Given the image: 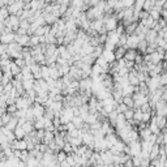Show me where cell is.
<instances>
[{
    "instance_id": "cell-1",
    "label": "cell",
    "mask_w": 167,
    "mask_h": 167,
    "mask_svg": "<svg viewBox=\"0 0 167 167\" xmlns=\"http://www.w3.org/2000/svg\"><path fill=\"white\" fill-rule=\"evenodd\" d=\"M138 55V51L137 50H132V48H128L127 52H125V56H124V60L125 62H133L135 63L136 58Z\"/></svg>"
},
{
    "instance_id": "cell-2",
    "label": "cell",
    "mask_w": 167,
    "mask_h": 167,
    "mask_svg": "<svg viewBox=\"0 0 167 167\" xmlns=\"http://www.w3.org/2000/svg\"><path fill=\"white\" fill-rule=\"evenodd\" d=\"M161 146H162V145H157V144L152 146V150H150V154H149L150 161H154V159H157V158H159V155H161Z\"/></svg>"
},
{
    "instance_id": "cell-3",
    "label": "cell",
    "mask_w": 167,
    "mask_h": 167,
    "mask_svg": "<svg viewBox=\"0 0 167 167\" xmlns=\"http://www.w3.org/2000/svg\"><path fill=\"white\" fill-rule=\"evenodd\" d=\"M127 50H128L127 47H116V50L114 51V54H115V59H116V62H119V60H123V59H124Z\"/></svg>"
},
{
    "instance_id": "cell-4",
    "label": "cell",
    "mask_w": 167,
    "mask_h": 167,
    "mask_svg": "<svg viewBox=\"0 0 167 167\" xmlns=\"http://www.w3.org/2000/svg\"><path fill=\"white\" fill-rule=\"evenodd\" d=\"M149 129L152 131V133H153V135H159V133H162V131H161V128L158 127L157 121H155V120H153V119H152V121H150V123H149Z\"/></svg>"
},
{
    "instance_id": "cell-5",
    "label": "cell",
    "mask_w": 167,
    "mask_h": 167,
    "mask_svg": "<svg viewBox=\"0 0 167 167\" xmlns=\"http://www.w3.org/2000/svg\"><path fill=\"white\" fill-rule=\"evenodd\" d=\"M15 136H16V140H25V137H26L27 135L22 127H17L15 129Z\"/></svg>"
},
{
    "instance_id": "cell-6",
    "label": "cell",
    "mask_w": 167,
    "mask_h": 167,
    "mask_svg": "<svg viewBox=\"0 0 167 167\" xmlns=\"http://www.w3.org/2000/svg\"><path fill=\"white\" fill-rule=\"evenodd\" d=\"M41 44V37H37V35H33V37H30V42H29V46L30 48H33V47H37Z\"/></svg>"
},
{
    "instance_id": "cell-7",
    "label": "cell",
    "mask_w": 167,
    "mask_h": 167,
    "mask_svg": "<svg viewBox=\"0 0 167 167\" xmlns=\"http://www.w3.org/2000/svg\"><path fill=\"white\" fill-rule=\"evenodd\" d=\"M11 73L13 74V76H17V74H20V73H22V69L20 68V67L17 65L15 62H12L11 63Z\"/></svg>"
},
{
    "instance_id": "cell-8",
    "label": "cell",
    "mask_w": 167,
    "mask_h": 167,
    "mask_svg": "<svg viewBox=\"0 0 167 167\" xmlns=\"http://www.w3.org/2000/svg\"><path fill=\"white\" fill-rule=\"evenodd\" d=\"M123 103L127 106L128 108H135V99H133V97H124Z\"/></svg>"
},
{
    "instance_id": "cell-9",
    "label": "cell",
    "mask_w": 167,
    "mask_h": 167,
    "mask_svg": "<svg viewBox=\"0 0 167 167\" xmlns=\"http://www.w3.org/2000/svg\"><path fill=\"white\" fill-rule=\"evenodd\" d=\"M12 119H13V115H11V114H3V115H1V125H3V127L8 125Z\"/></svg>"
},
{
    "instance_id": "cell-10",
    "label": "cell",
    "mask_w": 167,
    "mask_h": 167,
    "mask_svg": "<svg viewBox=\"0 0 167 167\" xmlns=\"http://www.w3.org/2000/svg\"><path fill=\"white\" fill-rule=\"evenodd\" d=\"M67 158H68V154H67L65 152H63V150H60V152L56 154V159H58V162H59V163L65 162Z\"/></svg>"
},
{
    "instance_id": "cell-11",
    "label": "cell",
    "mask_w": 167,
    "mask_h": 167,
    "mask_svg": "<svg viewBox=\"0 0 167 167\" xmlns=\"http://www.w3.org/2000/svg\"><path fill=\"white\" fill-rule=\"evenodd\" d=\"M123 115L125 116V119H127V121L133 120V118H135V108H129V110H128L125 114H123Z\"/></svg>"
},
{
    "instance_id": "cell-12",
    "label": "cell",
    "mask_w": 167,
    "mask_h": 167,
    "mask_svg": "<svg viewBox=\"0 0 167 167\" xmlns=\"http://www.w3.org/2000/svg\"><path fill=\"white\" fill-rule=\"evenodd\" d=\"M128 110H129V108H128L127 106H125V105L123 103V102H121V103H119V105H118V107H116V110H115V111H116L118 114H125Z\"/></svg>"
},
{
    "instance_id": "cell-13",
    "label": "cell",
    "mask_w": 167,
    "mask_h": 167,
    "mask_svg": "<svg viewBox=\"0 0 167 167\" xmlns=\"http://www.w3.org/2000/svg\"><path fill=\"white\" fill-rule=\"evenodd\" d=\"M63 152H65L68 155L72 154V153H73V145H72L71 142H65V145L63 147Z\"/></svg>"
},
{
    "instance_id": "cell-14",
    "label": "cell",
    "mask_w": 167,
    "mask_h": 167,
    "mask_svg": "<svg viewBox=\"0 0 167 167\" xmlns=\"http://www.w3.org/2000/svg\"><path fill=\"white\" fill-rule=\"evenodd\" d=\"M17 111H18V108H17V106L16 105H9L7 107V114H11V115H15Z\"/></svg>"
},
{
    "instance_id": "cell-15",
    "label": "cell",
    "mask_w": 167,
    "mask_h": 167,
    "mask_svg": "<svg viewBox=\"0 0 167 167\" xmlns=\"http://www.w3.org/2000/svg\"><path fill=\"white\" fill-rule=\"evenodd\" d=\"M162 18H165V20L167 21V9H163L162 11Z\"/></svg>"
}]
</instances>
